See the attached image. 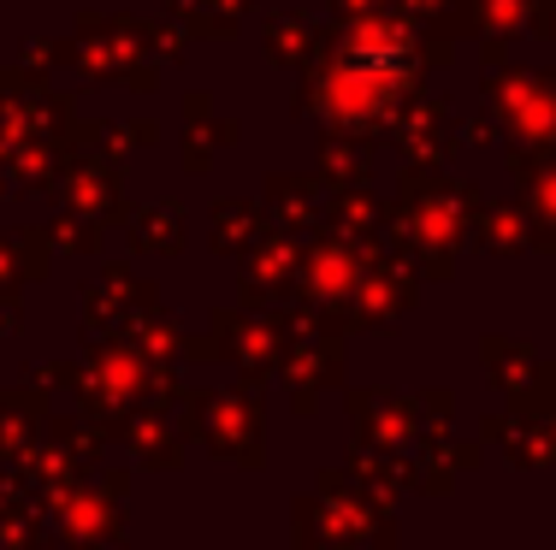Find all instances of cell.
Returning <instances> with one entry per match:
<instances>
[{
  "label": "cell",
  "mask_w": 556,
  "mask_h": 550,
  "mask_svg": "<svg viewBox=\"0 0 556 550\" xmlns=\"http://www.w3.org/2000/svg\"><path fill=\"white\" fill-rule=\"evenodd\" d=\"M403 65H408V48L396 36H374V42H362L343 60V77H355V84H391Z\"/></svg>",
  "instance_id": "cell-1"
}]
</instances>
